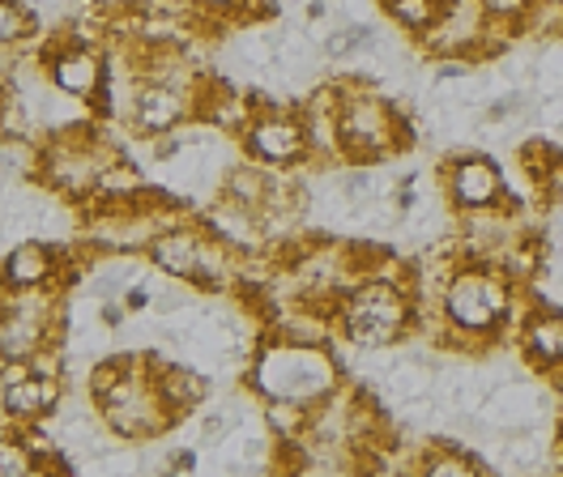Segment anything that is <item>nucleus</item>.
<instances>
[{
	"label": "nucleus",
	"mask_w": 563,
	"mask_h": 477,
	"mask_svg": "<svg viewBox=\"0 0 563 477\" xmlns=\"http://www.w3.org/2000/svg\"><path fill=\"white\" fill-rule=\"evenodd\" d=\"M252 388L269 401V397H286V401H333L338 392V367L324 354V345H308V341H269L256 363H252Z\"/></svg>",
	"instance_id": "1"
},
{
	"label": "nucleus",
	"mask_w": 563,
	"mask_h": 477,
	"mask_svg": "<svg viewBox=\"0 0 563 477\" xmlns=\"http://www.w3.org/2000/svg\"><path fill=\"white\" fill-rule=\"evenodd\" d=\"M95 406L103 413L107 435L124 443L158 440L176 422V413L167 409L158 384H154L150 354H124V375L107 388L103 397H95Z\"/></svg>",
	"instance_id": "2"
},
{
	"label": "nucleus",
	"mask_w": 563,
	"mask_h": 477,
	"mask_svg": "<svg viewBox=\"0 0 563 477\" xmlns=\"http://www.w3.org/2000/svg\"><path fill=\"white\" fill-rule=\"evenodd\" d=\"M415 324V299L397 281H354L338 303V329L358 350H385Z\"/></svg>",
	"instance_id": "3"
},
{
	"label": "nucleus",
	"mask_w": 563,
	"mask_h": 477,
	"mask_svg": "<svg viewBox=\"0 0 563 477\" xmlns=\"http://www.w3.org/2000/svg\"><path fill=\"white\" fill-rule=\"evenodd\" d=\"M415 136L406 129L401 111L388 99L372 95V90H354L346 86V95L338 102V145H342V158L354 167H367V163H380L393 149L410 145Z\"/></svg>",
	"instance_id": "4"
},
{
	"label": "nucleus",
	"mask_w": 563,
	"mask_h": 477,
	"mask_svg": "<svg viewBox=\"0 0 563 477\" xmlns=\"http://www.w3.org/2000/svg\"><path fill=\"white\" fill-rule=\"evenodd\" d=\"M111 163H120V154L95 133H56L43 145L38 179L65 201H90Z\"/></svg>",
	"instance_id": "5"
},
{
	"label": "nucleus",
	"mask_w": 563,
	"mask_h": 477,
	"mask_svg": "<svg viewBox=\"0 0 563 477\" xmlns=\"http://www.w3.org/2000/svg\"><path fill=\"white\" fill-rule=\"evenodd\" d=\"M440 311L457 333H492L508 311V281L495 269H457L444 281Z\"/></svg>",
	"instance_id": "6"
},
{
	"label": "nucleus",
	"mask_w": 563,
	"mask_h": 477,
	"mask_svg": "<svg viewBox=\"0 0 563 477\" xmlns=\"http://www.w3.org/2000/svg\"><path fill=\"white\" fill-rule=\"evenodd\" d=\"M244 149L252 163L261 167H299L312 158V141H308V124L299 111H282V107H256V115L247 120Z\"/></svg>",
	"instance_id": "7"
},
{
	"label": "nucleus",
	"mask_w": 563,
	"mask_h": 477,
	"mask_svg": "<svg viewBox=\"0 0 563 477\" xmlns=\"http://www.w3.org/2000/svg\"><path fill=\"white\" fill-rule=\"evenodd\" d=\"M197 115V86L184 90V81H158V77H145L137 90H133V107H129V124L141 136H167L176 133L184 120Z\"/></svg>",
	"instance_id": "8"
},
{
	"label": "nucleus",
	"mask_w": 563,
	"mask_h": 477,
	"mask_svg": "<svg viewBox=\"0 0 563 477\" xmlns=\"http://www.w3.org/2000/svg\"><path fill=\"white\" fill-rule=\"evenodd\" d=\"M43 73H47V81L60 95H69L77 102H99L107 90V60L99 56V47H90L81 38L60 43V47H47Z\"/></svg>",
	"instance_id": "9"
},
{
	"label": "nucleus",
	"mask_w": 563,
	"mask_h": 477,
	"mask_svg": "<svg viewBox=\"0 0 563 477\" xmlns=\"http://www.w3.org/2000/svg\"><path fill=\"white\" fill-rule=\"evenodd\" d=\"M60 286V247L47 239H18L0 256V290H38Z\"/></svg>",
	"instance_id": "10"
},
{
	"label": "nucleus",
	"mask_w": 563,
	"mask_h": 477,
	"mask_svg": "<svg viewBox=\"0 0 563 477\" xmlns=\"http://www.w3.org/2000/svg\"><path fill=\"white\" fill-rule=\"evenodd\" d=\"M206 231L197 226H184V222H172L163 226L158 235L150 239L145 247V260L154 265L158 273H167L172 281H197L201 273V256H206Z\"/></svg>",
	"instance_id": "11"
},
{
	"label": "nucleus",
	"mask_w": 563,
	"mask_h": 477,
	"mask_svg": "<svg viewBox=\"0 0 563 477\" xmlns=\"http://www.w3.org/2000/svg\"><path fill=\"white\" fill-rule=\"evenodd\" d=\"M65 397V379L56 375H26L13 384H0V413L13 426H31V422H52Z\"/></svg>",
	"instance_id": "12"
},
{
	"label": "nucleus",
	"mask_w": 563,
	"mask_h": 477,
	"mask_svg": "<svg viewBox=\"0 0 563 477\" xmlns=\"http://www.w3.org/2000/svg\"><path fill=\"white\" fill-rule=\"evenodd\" d=\"M499 192H504V179H499V170H495L492 158L470 154V158H457V163L449 167V197H453V204L465 209V213L495 209Z\"/></svg>",
	"instance_id": "13"
},
{
	"label": "nucleus",
	"mask_w": 563,
	"mask_h": 477,
	"mask_svg": "<svg viewBox=\"0 0 563 477\" xmlns=\"http://www.w3.org/2000/svg\"><path fill=\"white\" fill-rule=\"evenodd\" d=\"M150 367H154V384H158L163 401H167V409L176 418L206 406V397H210L206 375H197L192 367H184V363H158V358H150Z\"/></svg>",
	"instance_id": "14"
},
{
	"label": "nucleus",
	"mask_w": 563,
	"mask_h": 477,
	"mask_svg": "<svg viewBox=\"0 0 563 477\" xmlns=\"http://www.w3.org/2000/svg\"><path fill=\"white\" fill-rule=\"evenodd\" d=\"M269 188H274V175L261 167V163H240V167H231L222 175V201L240 204V209H252V213L265 209Z\"/></svg>",
	"instance_id": "15"
},
{
	"label": "nucleus",
	"mask_w": 563,
	"mask_h": 477,
	"mask_svg": "<svg viewBox=\"0 0 563 477\" xmlns=\"http://www.w3.org/2000/svg\"><path fill=\"white\" fill-rule=\"evenodd\" d=\"M526 354L538 367H560L563 363V315L560 311H538L526 324Z\"/></svg>",
	"instance_id": "16"
},
{
	"label": "nucleus",
	"mask_w": 563,
	"mask_h": 477,
	"mask_svg": "<svg viewBox=\"0 0 563 477\" xmlns=\"http://www.w3.org/2000/svg\"><path fill=\"white\" fill-rule=\"evenodd\" d=\"M265 426L269 435L282 443H299L312 426V406L303 401H286V397H269L265 401Z\"/></svg>",
	"instance_id": "17"
},
{
	"label": "nucleus",
	"mask_w": 563,
	"mask_h": 477,
	"mask_svg": "<svg viewBox=\"0 0 563 477\" xmlns=\"http://www.w3.org/2000/svg\"><path fill=\"white\" fill-rule=\"evenodd\" d=\"M444 4H449V0H385L388 18H393L401 31H410V34L431 31V26L440 22Z\"/></svg>",
	"instance_id": "18"
},
{
	"label": "nucleus",
	"mask_w": 563,
	"mask_h": 477,
	"mask_svg": "<svg viewBox=\"0 0 563 477\" xmlns=\"http://www.w3.org/2000/svg\"><path fill=\"white\" fill-rule=\"evenodd\" d=\"M38 163H43V145L35 136H0V170L4 175L31 179L38 175Z\"/></svg>",
	"instance_id": "19"
},
{
	"label": "nucleus",
	"mask_w": 563,
	"mask_h": 477,
	"mask_svg": "<svg viewBox=\"0 0 563 477\" xmlns=\"http://www.w3.org/2000/svg\"><path fill=\"white\" fill-rule=\"evenodd\" d=\"M35 31L38 22L26 0H0V52L4 47H22Z\"/></svg>",
	"instance_id": "20"
},
{
	"label": "nucleus",
	"mask_w": 563,
	"mask_h": 477,
	"mask_svg": "<svg viewBox=\"0 0 563 477\" xmlns=\"http://www.w3.org/2000/svg\"><path fill=\"white\" fill-rule=\"evenodd\" d=\"M422 474L431 477H465V474H483V465L474 456H465L453 443H435V452L422 456Z\"/></svg>",
	"instance_id": "21"
},
{
	"label": "nucleus",
	"mask_w": 563,
	"mask_h": 477,
	"mask_svg": "<svg viewBox=\"0 0 563 477\" xmlns=\"http://www.w3.org/2000/svg\"><path fill=\"white\" fill-rule=\"evenodd\" d=\"M372 47H376V31H372V26H358V22L324 34V56H329V60H351V56L372 52Z\"/></svg>",
	"instance_id": "22"
},
{
	"label": "nucleus",
	"mask_w": 563,
	"mask_h": 477,
	"mask_svg": "<svg viewBox=\"0 0 563 477\" xmlns=\"http://www.w3.org/2000/svg\"><path fill=\"white\" fill-rule=\"evenodd\" d=\"M38 474V456L31 452L26 435H0V477H26Z\"/></svg>",
	"instance_id": "23"
},
{
	"label": "nucleus",
	"mask_w": 563,
	"mask_h": 477,
	"mask_svg": "<svg viewBox=\"0 0 563 477\" xmlns=\"http://www.w3.org/2000/svg\"><path fill=\"white\" fill-rule=\"evenodd\" d=\"M478 4H483V13L492 22H521L533 0H478Z\"/></svg>",
	"instance_id": "24"
},
{
	"label": "nucleus",
	"mask_w": 563,
	"mask_h": 477,
	"mask_svg": "<svg viewBox=\"0 0 563 477\" xmlns=\"http://www.w3.org/2000/svg\"><path fill=\"white\" fill-rule=\"evenodd\" d=\"M154 311H158V315H176L179 307H188V299H184V295H179V290H167V295H154Z\"/></svg>",
	"instance_id": "25"
},
{
	"label": "nucleus",
	"mask_w": 563,
	"mask_h": 477,
	"mask_svg": "<svg viewBox=\"0 0 563 477\" xmlns=\"http://www.w3.org/2000/svg\"><path fill=\"white\" fill-rule=\"evenodd\" d=\"M206 13H240L244 9L247 13V0H197Z\"/></svg>",
	"instance_id": "26"
},
{
	"label": "nucleus",
	"mask_w": 563,
	"mask_h": 477,
	"mask_svg": "<svg viewBox=\"0 0 563 477\" xmlns=\"http://www.w3.org/2000/svg\"><path fill=\"white\" fill-rule=\"evenodd\" d=\"M150 303H154V299H150L145 286H129V290H124V307H129V311H145Z\"/></svg>",
	"instance_id": "27"
},
{
	"label": "nucleus",
	"mask_w": 563,
	"mask_h": 477,
	"mask_svg": "<svg viewBox=\"0 0 563 477\" xmlns=\"http://www.w3.org/2000/svg\"><path fill=\"white\" fill-rule=\"evenodd\" d=\"M231 431V418L227 413H210L206 418V440H218V435H227Z\"/></svg>",
	"instance_id": "28"
},
{
	"label": "nucleus",
	"mask_w": 563,
	"mask_h": 477,
	"mask_svg": "<svg viewBox=\"0 0 563 477\" xmlns=\"http://www.w3.org/2000/svg\"><path fill=\"white\" fill-rule=\"evenodd\" d=\"M192 465H197V456H192V452H176V456L167 461V469H172V474H184V469H192Z\"/></svg>",
	"instance_id": "29"
},
{
	"label": "nucleus",
	"mask_w": 563,
	"mask_h": 477,
	"mask_svg": "<svg viewBox=\"0 0 563 477\" xmlns=\"http://www.w3.org/2000/svg\"><path fill=\"white\" fill-rule=\"evenodd\" d=\"M308 18H312V22L329 18V0H312V4H308Z\"/></svg>",
	"instance_id": "30"
},
{
	"label": "nucleus",
	"mask_w": 563,
	"mask_h": 477,
	"mask_svg": "<svg viewBox=\"0 0 563 477\" xmlns=\"http://www.w3.org/2000/svg\"><path fill=\"white\" fill-rule=\"evenodd\" d=\"M555 133H560V136H563V120H560V129H555Z\"/></svg>",
	"instance_id": "31"
}]
</instances>
